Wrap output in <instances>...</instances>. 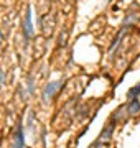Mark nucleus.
I'll list each match as a JSON object with an SVG mask.
<instances>
[{"instance_id":"obj_1","label":"nucleus","mask_w":140,"mask_h":148,"mask_svg":"<svg viewBox=\"0 0 140 148\" xmlns=\"http://www.w3.org/2000/svg\"><path fill=\"white\" fill-rule=\"evenodd\" d=\"M59 86H61V81H56V82H51V84H48L46 87H45V92H43V99H45V101H48L49 97L54 94V90L58 89Z\"/></svg>"},{"instance_id":"obj_3","label":"nucleus","mask_w":140,"mask_h":148,"mask_svg":"<svg viewBox=\"0 0 140 148\" xmlns=\"http://www.w3.org/2000/svg\"><path fill=\"white\" fill-rule=\"evenodd\" d=\"M137 92H140V84L139 86H135L134 89H130V92H129V99H135V97H137Z\"/></svg>"},{"instance_id":"obj_2","label":"nucleus","mask_w":140,"mask_h":148,"mask_svg":"<svg viewBox=\"0 0 140 148\" xmlns=\"http://www.w3.org/2000/svg\"><path fill=\"white\" fill-rule=\"evenodd\" d=\"M25 32H27V36H30L33 33V30H32V8H28L27 16H25Z\"/></svg>"}]
</instances>
